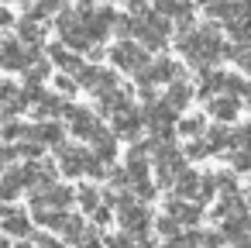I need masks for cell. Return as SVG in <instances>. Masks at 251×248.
Here are the masks:
<instances>
[{"instance_id": "cell-17", "label": "cell", "mask_w": 251, "mask_h": 248, "mask_svg": "<svg viewBox=\"0 0 251 248\" xmlns=\"http://www.w3.org/2000/svg\"><path fill=\"white\" fill-rule=\"evenodd\" d=\"M25 138H35V141H42V145H49V148H59V145H62V124H59V121H38V124H28Z\"/></svg>"}, {"instance_id": "cell-3", "label": "cell", "mask_w": 251, "mask_h": 248, "mask_svg": "<svg viewBox=\"0 0 251 248\" xmlns=\"http://www.w3.org/2000/svg\"><path fill=\"white\" fill-rule=\"evenodd\" d=\"M148 45H141V42H131V38H121L114 49H110V62L117 66V69H124V73H131V76H138L151 59H148Z\"/></svg>"}, {"instance_id": "cell-36", "label": "cell", "mask_w": 251, "mask_h": 248, "mask_svg": "<svg viewBox=\"0 0 251 248\" xmlns=\"http://www.w3.org/2000/svg\"><path fill=\"white\" fill-rule=\"evenodd\" d=\"M234 148H251V121L234 128Z\"/></svg>"}, {"instance_id": "cell-14", "label": "cell", "mask_w": 251, "mask_h": 248, "mask_svg": "<svg viewBox=\"0 0 251 248\" xmlns=\"http://www.w3.org/2000/svg\"><path fill=\"white\" fill-rule=\"evenodd\" d=\"M69 245H97L100 241V234H97V227H90L83 217H76V214H69V220H66V227L59 231Z\"/></svg>"}, {"instance_id": "cell-38", "label": "cell", "mask_w": 251, "mask_h": 248, "mask_svg": "<svg viewBox=\"0 0 251 248\" xmlns=\"http://www.w3.org/2000/svg\"><path fill=\"white\" fill-rule=\"evenodd\" d=\"M110 207H114V203H107V200H103V203H100V207H97V210L90 214L97 227H103V224H110Z\"/></svg>"}, {"instance_id": "cell-2", "label": "cell", "mask_w": 251, "mask_h": 248, "mask_svg": "<svg viewBox=\"0 0 251 248\" xmlns=\"http://www.w3.org/2000/svg\"><path fill=\"white\" fill-rule=\"evenodd\" d=\"M134 35L141 45H148L151 52L165 49L169 45V35H172V18L162 14L158 7H145L138 11V25H134Z\"/></svg>"}, {"instance_id": "cell-21", "label": "cell", "mask_w": 251, "mask_h": 248, "mask_svg": "<svg viewBox=\"0 0 251 248\" xmlns=\"http://www.w3.org/2000/svg\"><path fill=\"white\" fill-rule=\"evenodd\" d=\"M200 186H203V172H193V169L186 165V169L179 172V179H176V186H172V190H176L179 196L196 200V196H200Z\"/></svg>"}, {"instance_id": "cell-25", "label": "cell", "mask_w": 251, "mask_h": 248, "mask_svg": "<svg viewBox=\"0 0 251 248\" xmlns=\"http://www.w3.org/2000/svg\"><path fill=\"white\" fill-rule=\"evenodd\" d=\"M206 141H210L213 155L227 152V148H234V128H220V121H217V128H206Z\"/></svg>"}, {"instance_id": "cell-30", "label": "cell", "mask_w": 251, "mask_h": 248, "mask_svg": "<svg viewBox=\"0 0 251 248\" xmlns=\"http://www.w3.org/2000/svg\"><path fill=\"white\" fill-rule=\"evenodd\" d=\"M155 227H158V234H162V238H165V241H176V238H179V234H182V231H179V227H182V224H179V220H176V217H172V214H162V217H158V220H155Z\"/></svg>"}, {"instance_id": "cell-10", "label": "cell", "mask_w": 251, "mask_h": 248, "mask_svg": "<svg viewBox=\"0 0 251 248\" xmlns=\"http://www.w3.org/2000/svg\"><path fill=\"white\" fill-rule=\"evenodd\" d=\"M31 203L69 210V207L76 203V190H73V186H66V183H49L45 190H35V193H31Z\"/></svg>"}, {"instance_id": "cell-16", "label": "cell", "mask_w": 251, "mask_h": 248, "mask_svg": "<svg viewBox=\"0 0 251 248\" xmlns=\"http://www.w3.org/2000/svg\"><path fill=\"white\" fill-rule=\"evenodd\" d=\"M97 104H100L103 114H117V110L131 107L134 100H131V90L117 83V86H110V90H100V93H97Z\"/></svg>"}, {"instance_id": "cell-18", "label": "cell", "mask_w": 251, "mask_h": 248, "mask_svg": "<svg viewBox=\"0 0 251 248\" xmlns=\"http://www.w3.org/2000/svg\"><path fill=\"white\" fill-rule=\"evenodd\" d=\"M0 100H4V117H18V114L28 107V93L18 90L14 83H4V86H0Z\"/></svg>"}, {"instance_id": "cell-31", "label": "cell", "mask_w": 251, "mask_h": 248, "mask_svg": "<svg viewBox=\"0 0 251 248\" xmlns=\"http://www.w3.org/2000/svg\"><path fill=\"white\" fill-rule=\"evenodd\" d=\"M234 7H237V0H213V4H206V14L213 21H227L234 14Z\"/></svg>"}, {"instance_id": "cell-27", "label": "cell", "mask_w": 251, "mask_h": 248, "mask_svg": "<svg viewBox=\"0 0 251 248\" xmlns=\"http://www.w3.org/2000/svg\"><path fill=\"white\" fill-rule=\"evenodd\" d=\"M52 66H55V62H45V59L31 62V66L25 69V83H31V86H42V83L52 76Z\"/></svg>"}, {"instance_id": "cell-5", "label": "cell", "mask_w": 251, "mask_h": 248, "mask_svg": "<svg viewBox=\"0 0 251 248\" xmlns=\"http://www.w3.org/2000/svg\"><path fill=\"white\" fill-rule=\"evenodd\" d=\"M179 110L162 97V100H151L148 104V110H145V117H148V131L155 135V138H172L176 131H179V117H176Z\"/></svg>"}, {"instance_id": "cell-4", "label": "cell", "mask_w": 251, "mask_h": 248, "mask_svg": "<svg viewBox=\"0 0 251 248\" xmlns=\"http://www.w3.org/2000/svg\"><path fill=\"white\" fill-rule=\"evenodd\" d=\"M172 80H182V62H176V59H169V55L151 59V62L138 73V86H169Z\"/></svg>"}, {"instance_id": "cell-24", "label": "cell", "mask_w": 251, "mask_h": 248, "mask_svg": "<svg viewBox=\"0 0 251 248\" xmlns=\"http://www.w3.org/2000/svg\"><path fill=\"white\" fill-rule=\"evenodd\" d=\"M117 138H121L117 131H103V135L93 141V152H97V159H100V162H107V165H110V162L117 159Z\"/></svg>"}, {"instance_id": "cell-34", "label": "cell", "mask_w": 251, "mask_h": 248, "mask_svg": "<svg viewBox=\"0 0 251 248\" xmlns=\"http://www.w3.org/2000/svg\"><path fill=\"white\" fill-rule=\"evenodd\" d=\"M55 90H59L62 97H76V90H83V86H79L76 73H73V76H66V69H62V73L55 76Z\"/></svg>"}, {"instance_id": "cell-22", "label": "cell", "mask_w": 251, "mask_h": 248, "mask_svg": "<svg viewBox=\"0 0 251 248\" xmlns=\"http://www.w3.org/2000/svg\"><path fill=\"white\" fill-rule=\"evenodd\" d=\"M21 190H25V183H21V172H18V165H7V169H4V183H0V200L14 203Z\"/></svg>"}, {"instance_id": "cell-20", "label": "cell", "mask_w": 251, "mask_h": 248, "mask_svg": "<svg viewBox=\"0 0 251 248\" xmlns=\"http://www.w3.org/2000/svg\"><path fill=\"white\" fill-rule=\"evenodd\" d=\"M193 93H196V90H193L186 80H172V83L165 86V100H169L176 110H186V107L193 104Z\"/></svg>"}, {"instance_id": "cell-15", "label": "cell", "mask_w": 251, "mask_h": 248, "mask_svg": "<svg viewBox=\"0 0 251 248\" xmlns=\"http://www.w3.org/2000/svg\"><path fill=\"white\" fill-rule=\"evenodd\" d=\"M83 14H86V28H90L93 42H103V38L110 35V28L117 25V14H114L110 7H100V11H83Z\"/></svg>"}, {"instance_id": "cell-9", "label": "cell", "mask_w": 251, "mask_h": 248, "mask_svg": "<svg viewBox=\"0 0 251 248\" xmlns=\"http://www.w3.org/2000/svg\"><path fill=\"white\" fill-rule=\"evenodd\" d=\"M206 110H210L213 121H220V124H234L237 114H241V93L224 90V93H217V97L206 100Z\"/></svg>"}, {"instance_id": "cell-35", "label": "cell", "mask_w": 251, "mask_h": 248, "mask_svg": "<svg viewBox=\"0 0 251 248\" xmlns=\"http://www.w3.org/2000/svg\"><path fill=\"white\" fill-rule=\"evenodd\" d=\"M25 131H28V124L7 117V124H4V141H18V138H25Z\"/></svg>"}, {"instance_id": "cell-42", "label": "cell", "mask_w": 251, "mask_h": 248, "mask_svg": "<svg viewBox=\"0 0 251 248\" xmlns=\"http://www.w3.org/2000/svg\"><path fill=\"white\" fill-rule=\"evenodd\" d=\"M244 97H248V110H251V83H248V90H244Z\"/></svg>"}, {"instance_id": "cell-29", "label": "cell", "mask_w": 251, "mask_h": 248, "mask_svg": "<svg viewBox=\"0 0 251 248\" xmlns=\"http://www.w3.org/2000/svg\"><path fill=\"white\" fill-rule=\"evenodd\" d=\"M186 155H189V162H200V159H210V155H213V148H210V141H206V135H200V138H189V145H186Z\"/></svg>"}, {"instance_id": "cell-39", "label": "cell", "mask_w": 251, "mask_h": 248, "mask_svg": "<svg viewBox=\"0 0 251 248\" xmlns=\"http://www.w3.org/2000/svg\"><path fill=\"white\" fill-rule=\"evenodd\" d=\"M230 38H234V42H241L244 49H251V28H244V31H234Z\"/></svg>"}, {"instance_id": "cell-13", "label": "cell", "mask_w": 251, "mask_h": 248, "mask_svg": "<svg viewBox=\"0 0 251 248\" xmlns=\"http://www.w3.org/2000/svg\"><path fill=\"white\" fill-rule=\"evenodd\" d=\"M224 90H230V73L203 66V69H200V83H196V97L210 100V97H217V93H224Z\"/></svg>"}, {"instance_id": "cell-12", "label": "cell", "mask_w": 251, "mask_h": 248, "mask_svg": "<svg viewBox=\"0 0 251 248\" xmlns=\"http://www.w3.org/2000/svg\"><path fill=\"white\" fill-rule=\"evenodd\" d=\"M203 203L200 200H189V196H172V200H165V214H172L182 227H196L200 224V217H203V210H200Z\"/></svg>"}, {"instance_id": "cell-33", "label": "cell", "mask_w": 251, "mask_h": 248, "mask_svg": "<svg viewBox=\"0 0 251 248\" xmlns=\"http://www.w3.org/2000/svg\"><path fill=\"white\" fill-rule=\"evenodd\" d=\"M155 7H158L162 14H169V18L176 21V18H179L182 11H189L193 4H189V0H155Z\"/></svg>"}, {"instance_id": "cell-7", "label": "cell", "mask_w": 251, "mask_h": 248, "mask_svg": "<svg viewBox=\"0 0 251 248\" xmlns=\"http://www.w3.org/2000/svg\"><path fill=\"white\" fill-rule=\"evenodd\" d=\"M66 117H69V131H73L79 141H97V138L107 131L103 121H100L93 110H86V107H73V104H69Z\"/></svg>"}, {"instance_id": "cell-26", "label": "cell", "mask_w": 251, "mask_h": 248, "mask_svg": "<svg viewBox=\"0 0 251 248\" xmlns=\"http://www.w3.org/2000/svg\"><path fill=\"white\" fill-rule=\"evenodd\" d=\"M76 203H79L83 214H93V210L103 203V193H100L97 186H79V190H76Z\"/></svg>"}, {"instance_id": "cell-8", "label": "cell", "mask_w": 251, "mask_h": 248, "mask_svg": "<svg viewBox=\"0 0 251 248\" xmlns=\"http://www.w3.org/2000/svg\"><path fill=\"white\" fill-rule=\"evenodd\" d=\"M110 128H114L121 138L138 141V131H141V128H148V117H145V110H138V107L131 104V107H124V110L110 114Z\"/></svg>"}, {"instance_id": "cell-41", "label": "cell", "mask_w": 251, "mask_h": 248, "mask_svg": "<svg viewBox=\"0 0 251 248\" xmlns=\"http://www.w3.org/2000/svg\"><path fill=\"white\" fill-rule=\"evenodd\" d=\"M93 4H97V0H76V7H79V11H93Z\"/></svg>"}, {"instance_id": "cell-37", "label": "cell", "mask_w": 251, "mask_h": 248, "mask_svg": "<svg viewBox=\"0 0 251 248\" xmlns=\"http://www.w3.org/2000/svg\"><path fill=\"white\" fill-rule=\"evenodd\" d=\"M213 179H217V190L220 193H237V179L230 172H213Z\"/></svg>"}, {"instance_id": "cell-6", "label": "cell", "mask_w": 251, "mask_h": 248, "mask_svg": "<svg viewBox=\"0 0 251 248\" xmlns=\"http://www.w3.org/2000/svg\"><path fill=\"white\" fill-rule=\"evenodd\" d=\"M38 59H42L38 55V45H28L21 35L18 38H7L4 42V52H0V62H4V69H11V73H25Z\"/></svg>"}, {"instance_id": "cell-32", "label": "cell", "mask_w": 251, "mask_h": 248, "mask_svg": "<svg viewBox=\"0 0 251 248\" xmlns=\"http://www.w3.org/2000/svg\"><path fill=\"white\" fill-rule=\"evenodd\" d=\"M227 55L237 62V69H241V73H248V76H251V49H244V45L237 42V45H227Z\"/></svg>"}, {"instance_id": "cell-23", "label": "cell", "mask_w": 251, "mask_h": 248, "mask_svg": "<svg viewBox=\"0 0 251 248\" xmlns=\"http://www.w3.org/2000/svg\"><path fill=\"white\" fill-rule=\"evenodd\" d=\"M224 28H227V35L251 28V0H237V7H234V14L224 21Z\"/></svg>"}, {"instance_id": "cell-1", "label": "cell", "mask_w": 251, "mask_h": 248, "mask_svg": "<svg viewBox=\"0 0 251 248\" xmlns=\"http://www.w3.org/2000/svg\"><path fill=\"white\" fill-rule=\"evenodd\" d=\"M176 45L182 52V59L196 69L217 62L227 55V45H224V35L217 25H203V28H189V31H179L176 35Z\"/></svg>"}, {"instance_id": "cell-28", "label": "cell", "mask_w": 251, "mask_h": 248, "mask_svg": "<svg viewBox=\"0 0 251 248\" xmlns=\"http://www.w3.org/2000/svg\"><path fill=\"white\" fill-rule=\"evenodd\" d=\"M179 135H182V138H200V135H206V117H200V114L182 117V121H179Z\"/></svg>"}, {"instance_id": "cell-11", "label": "cell", "mask_w": 251, "mask_h": 248, "mask_svg": "<svg viewBox=\"0 0 251 248\" xmlns=\"http://www.w3.org/2000/svg\"><path fill=\"white\" fill-rule=\"evenodd\" d=\"M0 227H4V234L7 238H21V241H28L31 234H35V224H31V217L25 214V210H18V207H4V214H0Z\"/></svg>"}, {"instance_id": "cell-43", "label": "cell", "mask_w": 251, "mask_h": 248, "mask_svg": "<svg viewBox=\"0 0 251 248\" xmlns=\"http://www.w3.org/2000/svg\"><path fill=\"white\" fill-rule=\"evenodd\" d=\"M110 4H114V0H110Z\"/></svg>"}, {"instance_id": "cell-19", "label": "cell", "mask_w": 251, "mask_h": 248, "mask_svg": "<svg viewBox=\"0 0 251 248\" xmlns=\"http://www.w3.org/2000/svg\"><path fill=\"white\" fill-rule=\"evenodd\" d=\"M248 227H251V217H248V214H234V217H227V220L220 224L224 238L234 241V245H248Z\"/></svg>"}, {"instance_id": "cell-40", "label": "cell", "mask_w": 251, "mask_h": 248, "mask_svg": "<svg viewBox=\"0 0 251 248\" xmlns=\"http://www.w3.org/2000/svg\"><path fill=\"white\" fill-rule=\"evenodd\" d=\"M124 4H127V11H134V14L145 11V0H124Z\"/></svg>"}]
</instances>
